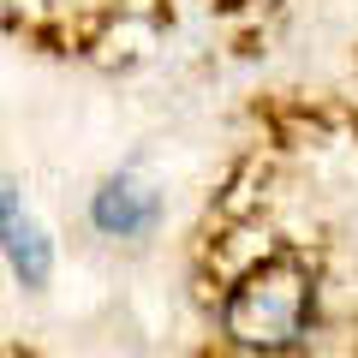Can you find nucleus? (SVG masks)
<instances>
[{"mask_svg":"<svg viewBox=\"0 0 358 358\" xmlns=\"http://www.w3.org/2000/svg\"><path fill=\"white\" fill-rule=\"evenodd\" d=\"M221 329H227L233 346L263 352V358L305 346V334L317 329V275H310V263L293 251L257 257L221 299Z\"/></svg>","mask_w":358,"mask_h":358,"instance_id":"obj_1","label":"nucleus"},{"mask_svg":"<svg viewBox=\"0 0 358 358\" xmlns=\"http://www.w3.org/2000/svg\"><path fill=\"white\" fill-rule=\"evenodd\" d=\"M167 221V192L162 179H150L138 162L114 167V173L96 179L90 192V227L102 233L108 245H150Z\"/></svg>","mask_w":358,"mask_h":358,"instance_id":"obj_2","label":"nucleus"},{"mask_svg":"<svg viewBox=\"0 0 358 358\" xmlns=\"http://www.w3.org/2000/svg\"><path fill=\"white\" fill-rule=\"evenodd\" d=\"M0 257H6V268L24 293H42L54 281V233L42 227L24 185L6 173H0Z\"/></svg>","mask_w":358,"mask_h":358,"instance_id":"obj_3","label":"nucleus"}]
</instances>
